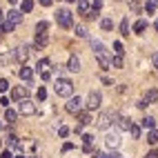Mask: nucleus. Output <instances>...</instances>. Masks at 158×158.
I'll return each instance as SVG.
<instances>
[{
	"instance_id": "nucleus-23",
	"label": "nucleus",
	"mask_w": 158,
	"mask_h": 158,
	"mask_svg": "<svg viewBox=\"0 0 158 158\" xmlns=\"http://www.w3.org/2000/svg\"><path fill=\"white\" fill-rule=\"evenodd\" d=\"M111 27H114L111 18H102V20H100V29H102V31H109Z\"/></svg>"
},
{
	"instance_id": "nucleus-44",
	"label": "nucleus",
	"mask_w": 158,
	"mask_h": 158,
	"mask_svg": "<svg viewBox=\"0 0 158 158\" xmlns=\"http://www.w3.org/2000/svg\"><path fill=\"white\" fill-rule=\"evenodd\" d=\"M0 158H14V156H11V152L5 149V152H0Z\"/></svg>"
},
{
	"instance_id": "nucleus-32",
	"label": "nucleus",
	"mask_w": 158,
	"mask_h": 158,
	"mask_svg": "<svg viewBox=\"0 0 158 158\" xmlns=\"http://www.w3.org/2000/svg\"><path fill=\"white\" fill-rule=\"evenodd\" d=\"M14 29H16V27H14L11 23H7V20H5L2 25H0V31H5V34H9V31H14Z\"/></svg>"
},
{
	"instance_id": "nucleus-48",
	"label": "nucleus",
	"mask_w": 158,
	"mask_h": 158,
	"mask_svg": "<svg viewBox=\"0 0 158 158\" xmlns=\"http://www.w3.org/2000/svg\"><path fill=\"white\" fill-rule=\"evenodd\" d=\"M51 2H54V0H40V5H43V7H51Z\"/></svg>"
},
{
	"instance_id": "nucleus-28",
	"label": "nucleus",
	"mask_w": 158,
	"mask_h": 158,
	"mask_svg": "<svg viewBox=\"0 0 158 158\" xmlns=\"http://www.w3.org/2000/svg\"><path fill=\"white\" fill-rule=\"evenodd\" d=\"M123 62H125V60H123V56H114V58H111V67L123 69Z\"/></svg>"
},
{
	"instance_id": "nucleus-52",
	"label": "nucleus",
	"mask_w": 158,
	"mask_h": 158,
	"mask_svg": "<svg viewBox=\"0 0 158 158\" xmlns=\"http://www.w3.org/2000/svg\"><path fill=\"white\" fill-rule=\"evenodd\" d=\"M14 158H25V156H14Z\"/></svg>"
},
{
	"instance_id": "nucleus-33",
	"label": "nucleus",
	"mask_w": 158,
	"mask_h": 158,
	"mask_svg": "<svg viewBox=\"0 0 158 158\" xmlns=\"http://www.w3.org/2000/svg\"><path fill=\"white\" fill-rule=\"evenodd\" d=\"M76 36H78V38H87V29L82 27V25H78V27H76Z\"/></svg>"
},
{
	"instance_id": "nucleus-30",
	"label": "nucleus",
	"mask_w": 158,
	"mask_h": 158,
	"mask_svg": "<svg viewBox=\"0 0 158 158\" xmlns=\"http://www.w3.org/2000/svg\"><path fill=\"white\" fill-rule=\"evenodd\" d=\"M156 7H158L156 0H149V2H147V7H145V11H147V14H154V11H156Z\"/></svg>"
},
{
	"instance_id": "nucleus-14",
	"label": "nucleus",
	"mask_w": 158,
	"mask_h": 158,
	"mask_svg": "<svg viewBox=\"0 0 158 158\" xmlns=\"http://www.w3.org/2000/svg\"><path fill=\"white\" fill-rule=\"evenodd\" d=\"M147 105H152V102H158V89H149L145 94V98H143Z\"/></svg>"
},
{
	"instance_id": "nucleus-46",
	"label": "nucleus",
	"mask_w": 158,
	"mask_h": 158,
	"mask_svg": "<svg viewBox=\"0 0 158 158\" xmlns=\"http://www.w3.org/2000/svg\"><path fill=\"white\" fill-rule=\"evenodd\" d=\"M102 7V0H94V7L91 9H100Z\"/></svg>"
},
{
	"instance_id": "nucleus-51",
	"label": "nucleus",
	"mask_w": 158,
	"mask_h": 158,
	"mask_svg": "<svg viewBox=\"0 0 158 158\" xmlns=\"http://www.w3.org/2000/svg\"><path fill=\"white\" fill-rule=\"evenodd\" d=\"M156 31H158V20H156Z\"/></svg>"
},
{
	"instance_id": "nucleus-9",
	"label": "nucleus",
	"mask_w": 158,
	"mask_h": 158,
	"mask_svg": "<svg viewBox=\"0 0 158 158\" xmlns=\"http://www.w3.org/2000/svg\"><path fill=\"white\" fill-rule=\"evenodd\" d=\"M29 49H31L29 45H20V47H16V49H14V58H16L18 62H25L27 56H29Z\"/></svg>"
},
{
	"instance_id": "nucleus-20",
	"label": "nucleus",
	"mask_w": 158,
	"mask_h": 158,
	"mask_svg": "<svg viewBox=\"0 0 158 158\" xmlns=\"http://www.w3.org/2000/svg\"><path fill=\"white\" fill-rule=\"evenodd\" d=\"M78 14H82V16H87V14H89V5H87V0H78Z\"/></svg>"
},
{
	"instance_id": "nucleus-1",
	"label": "nucleus",
	"mask_w": 158,
	"mask_h": 158,
	"mask_svg": "<svg viewBox=\"0 0 158 158\" xmlns=\"http://www.w3.org/2000/svg\"><path fill=\"white\" fill-rule=\"evenodd\" d=\"M91 49H94V54H96V58H98V65H100V69H111V56H109V51H107V47H105L100 40H91Z\"/></svg>"
},
{
	"instance_id": "nucleus-35",
	"label": "nucleus",
	"mask_w": 158,
	"mask_h": 158,
	"mask_svg": "<svg viewBox=\"0 0 158 158\" xmlns=\"http://www.w3.org/2000/svg\"><path fill=\"white\" fill-rule=\"evenodd\" d=\"M36 96H38V100H45V98H47V91H45V87H40Z\"/></svg>"
},
{
	"instance_id": "nucleus-38",
	"label": "nucleus",
	"mask_w": 158,
	"mask_h": 158,
	"mask_svg": "<svg viewBox=\"0 0 158 158\" xmlns=\"http://www.w3.org/2000/svg\"><path fill=\"white\" fill-rule=\"evenodd\" d=\"M9 102H11V100H9L7 96H2V98H0V105H2V109H7V107H9Z\"/></svg>"
},
{
	"instance_id": "nucleus-40",
	"label": "nucleus",
	"mask_w": 158,
	"mask_h": 158,
	"mask_svg": "<svg viewBox=\"0 0 158 158\" xmlns=\"http://www.w3.org/2000/svg\"><path fill=\"white\" fill-rule=\"evenodd\" d=\"M145 158H158V152H156V149H152V152H147V154H145Z\"/></svg>"
},
{
	"instance_id": "nucleus-17",
	"label": "nucleus",
	"mask_w": 158,
	"mask_h": 158,
	"mask_svg": "<svg viewBox=\"0 0 158 158\" xmlns=\"http://www.w3.org/2000/svg\"><path fill=\"white\" fill-rule=\"evenodd\" d=\"M5 120H7L9 125H14V123L18 120V111H14V109L7 107V109H5Z\"/></svg>"
},
{
	"instance_id": "nucleus-8",
	"label": "nucleus",
	"mask_w": 158,
	"mask_h": 158,
	"mask_svg": "<svg viewBox=\"0 0 158 158\" xmlns=\"http://www.w3.org/2000/svg\"><path fill=\"white\" fill-rule=\"evenodd\" d=\"M65 107H67V111H69V114H80V111H82V100H80L78 96H71V98H69V102L65 105Z\"/></svg>"
},
{
	"instance_id": "nucleus-7",
	"label": "nucleus",
	"mask_w": 158,
	"mask_h": 158,
	"mask_svg": "<svg viewBox=\"0 0 158 158\" xmlns=\"http://www.w3.org/2000/svg\"><path fill=\"white\" fill-rule=\"evenodd\" d=\"M5 20H7V23H11L14 27H18L20 23H23V11H18V9H9V11L5 14Z\"/></svg>"
},
{
	"instance_id": "nucleus-15",
	"label": "nucleus",
	"mask_w": 158,
	"mask_h": 158,
	"mask_svg": "<svg viewBox=\"0 0 158 158\" xmlns=\"http://www.w3.org/2000/svg\"><path fill=\"white\" fill-rule=\"evenodd\" d=\"M145 29H147V20L145 18H140V20L134 23V34H145Z\"/></svg>"
},
{
	"instance_id": "nucleus-34",
	"label": "nucleus",
	"mask_w": 158,
	"mask_h": 158,
	"mask_svg": "<svg viewBox=\"0 0 158 158\" xmlns=\"http://www.w3.org/2000/svg\"><path fill=\"white\" fill-rule=\"evenodd\" d=\"M87 18H94V20H98V18H100V9H89Z\"/></svg>"
},
{
	"instance_id": "nucleus-53",
	"label": "nucleus",
	"mask_w": 158,
	"mask_h": 158,
	"mask_svg": "<svg viewBox=\"0 0 158 158\" xmlns=\"http://www.w3.org/2000/svg\"><path fill=\"white\" fill-rule=\"evenodd\" d=\"M67 2H76V0H67Z\"/></svg>"
},
{
	"instance_id": "nucleus-43",
	"label": "nucleus",
	"mask_w": 158,
	"mask_h": 158,
	"mask_svg": "<svg viewBox=\"0 0 158 158\" xmlns=\"http://www.w3.org/2000/svg\"><path fill=\"white\" fill-rule=\"evenodd\" d=\"M71 149H73L71 143H65V145H62V152H71Z\"/></svg>"
},
{
	"instance_id": "nucleus-13",
	"label": "nucleus",
	"mask_w": 158,
	"mask_h": 158,
	"mask_svg": "<svg viewBox=\"0 0 158 158\" xmlns=\"http://www.w3.org/2000/svg\"><path fill=\"white\" fill-rule=\"evenodd\" d=\"M27 94H29V91H27V87H16L11 96H14V100L18 102V100H23V98H27Z\"/></svg>"
},
{
	"instance_id": "nucleus-10",
	"label": "nucleus",
	"mask_w": 158,
	"mask_h": 158,
	"mask_svg": "<svg viewBox=\"0 0 158 158\" xmlns=\"http://www.w3.org/2000/svg\"><path fill=\"white\" fill-rule=\"evenodd\" d=\"M18 78H20V80H25V82H29L31 78H34V69H31V67H25V65H23V67L18 69Z\"/></svg>"
},
{
	"instance_id": "nucleus-12",
	"label": "nucleus",
	"mask_w": 158,
	"mask_h": 158,
	"mask_svg": "<svg viewBox=\"0 0 158 158\" xmlns=\"http://www.w3.org/2000/svg\"><path fill=\"white\" fill-rule=\"evenodd\" d=\"M116 127H118L120 131H129V127H131V120L127 118V116H118V118H116Z\"/></svg>"
},
{
	"instance_id": "nucleus-54",
	"label": "nucleus",
	"mask_w": 158,
	"mask_h": 158,
	"mask_svg": "<svg viewBox=\"0 0 158 158\" xmlns=\"http://www.w3.org/2000/svg\"><path fill=\"white\" fill-rule=\"evenodd\" d=\"M31 158H38V156H31Z\"/></svg>"
},
{
	"instance_id": "nucleus-31",
	"label": "nucleus",
	"mask_w": 158,
	"mask_h": 158,
	"mask_svg": "<svg viewBox=\"0 0 158 158\" xmlns=\"http://www.w3.org/2000/svg\"><path fill=\"white\" fill-rule=\"evenodd\" d=\"M47 65H49V60H47V58L38 60V65H36V71H45V69H47Z\"/></svg>"
},
{
	"instance_id": "nucleus-42",
	"label": "nucleus",
	"mask_w": 158,
	"mask_h": 158,
	"mask_svg": "<svg viewBox=\"0 0 158 158\" xmlns=\"http://www.w3.org/2000/svg\"><path fill=\"white\" fill-rule=\"evenodd\" d=\"M58 134H60V136H62V138H65V136H67V134H69V127H60V129H58Z\"/></svg>"
},
{
	"instance_id": "nucleus-25",
	"label": "nucleus",
	"mask_w": 158,
	"mask_h": 158,
	"mask_svg": "<svg viewBox=\"0 0 158 158\" xmlns=\"http://www.w3.org/2000/svg\"><path fill=\"white\" fill-rule=\"evenodd\" d=\"M120 34L123 36H129V20L127 18H123V23H120Z\"/></svg>"
},
{
	"instance_id": "nucleus-4",
	"label": "nucleus",
	"mask_w": 158,
	"mask_h": 158,
	"mask_svg": "<svg viewBox=\"0 0 158 158\" xmlns=\"http://www.w3.org/2000/svg\"><path fill=\"white\" fill-rule=\"evenodd\" d=\"M18 114H23V116H31V114H36V105H34V100H29V98L18 100Z\"/></svg>"
},
{
	"instance_id": "nucleus-24",
	"label": "nucleus",
	"mask_w": 158,
	"mask_h": 158,
	"mask_svg": "<svg viewBox=\"0 0 158 158\" xmlns=\"http://www.w3.org/2000/svg\"><path fill=\"white\" fill-rule=\"evenodd\" d=\"M31 9H34V0H23V7H20V11H25V14H29Z\"/></svg>"
},
{
	"instance_id": "nucleus-55",
	"label": "nucleus",
	"mask_w": 158,
	"mask_h": 158,
	"mask_svg": "<svg viewBox=\"0 0 158 158\" xmlns=\"http://www.w3.org/2000/svg\"><path fill=\"white\" fill-rule=\"evenodd\" d=\"M0 127H2V125H0Z\"/></svg>"
},
{
	"instance_id": "nucleus-26",
	"label": "nucleus",
	"mask_w": 158,
	"mask_h": 158,
	"mask_svg": "<svg viewBox=\"0 0 158 158\" xmlns=\"http://www.w3.org/2000/svg\"><path fill=\"white\" fill-rule=\"evenodd\" d=\"M147 140H149L152 145L158 143V129H149V134H147Z\"/></svg>"
},
{
	"instance_id": "nucleus-21",
	"label": "nucleus",
	"mask_w": 158,
	"mask_h": 158,
	"mask_svg": "<svg viewBox=\"0 0 158 158\" xmlns=\"http://www.w3.org/2000/svg\"><path fill=\"white\" fill-rule=\"evenodd\" d=\"M47 20H40V23H36V34H47Z\"/></svg>"
},
{
	"instance_id": "nucleus-11",
	"label": "nucleus",
	"mask_w": 158,
	"mask_h": 158,
	"mask_svg": "<svg viewBox=\"0 0 158 158\" xmlns=\"http://www.w3.org/2000/svg\"><path fill=\"white\" fill-rule=\"evenodd\" d=\"M105 143H107V147H111V149H116V147L120 145V136L116 134V131H109V134H107V138H105Z\"/></svg>"
},
{
	"instance_id": "nucleus-2",
	"label": "nucleus",
	"mask_w": 158,
	"mask_h": 158,
	"mask_svg": "<svg viewBox=\"0 0 158 158\" xmlns=\"http://www.w3.org/2000/svg\"><path fill=\"white\" fill-rule=\"evenodd\" d=\"M54 89H56V94H58L60 98H71L73 96V82L67 80V78H58L56 85H54Z\"/></svg>"
},
{
	"instance_id": "nucleus-41",
	"label": "nucleus",
	"mask_w": 158,
	"mask_h": 158,
	"mask_svg": "<svg viewBox=\"0 0 158 158\" xmlns=\"http://www.w3.org/2000/svg\"><path fill=\"white\" fill-rule=\"evenodd\" d=\"M40 76H43V80H49V78H51V71L45 69V71H40Z\"/></svg>"
},
{
	"instance_id": "nucleus-49",
	"label": "nucleus",
	"mask_w": 158,
	"mask_h": 158,
	"mask_svg": "<svg viewBox=\"0 0 158 158\" xmlns=\"http://www.w3.org/2000/svg\"><path fill=\"white\" fill-rule=\"evenodd\" d=\"M5 23V14H2V9H0V25Z\"/></svg>"
},
{
	"instance_id": "nucleus-37",
	"label": "nucleus",
	"mask_w": 158,
	"mask_h": 158,
	"mask_svg": "<svg viewBox=\"0 0 158 158\" xmlns=\"http://www.w3.org/2000/svg\"><path fill=\"white\" fill-rule=\"evenodd\" d=\"M82 140H85V145H91L94 143V136L91 134H85V136H82Z\"/></svg>"
},
{
	"instance_id": "nucleus-39",
	"label": "nucleus",
	"mask_w": 158,
	"mask_h": 158,
	"mask_svg": "<svg viewBox=\"0 0 158 158\" xmlns=\"http://www.w3.org/2000/svg\"><path fill=\"white\" fill-rule=\"evenodd\" d=\"M152 65L158 69V51H156V54H152Z\"/></svg>"
},
{
	"instance_id": "nucleus-19",
	"label": "nucleus",
	"mask_w": 158,
	"mask_h": 158,
	"mask_svg": "<svg viewBox=\"0 0 158 158\" xmlns=\"http://www.w3.org/2000/svg\"><path fill=\"white\" fill-rule=\"evenodd\" d=\"M47 43H49L47 34H36V47H40V49H43V47H45Z\"/></svg>"
},
{
	"instance_id": "nucleus-29",
	"label": "nucleus",
	"mask_w": 158,
	"mask_h": 158,
	"mask_svg": "<svg viewBox=\"0 0 158 158\" xmlns=\"http://www.w3.org/2000/svg\"><path fill=\"white\" fill-rule=\"evenodd\" d=\"M114 51H116V56H123L125 54V47H123L120 40H116V43H114Z\"/></svg>"
},
{
	"instance_id": "nucleus-18",
	"label": "nucleus",
	"mask_w": 158,
	"mask_h": 158,
	"mask_svg": "<svg viewBox=\"0 0 158 158\" xmlns=\"http://www.w3.org/2000/svg\"><path fill=\"white\" fill-rule=\"evenodd\" d=\"M140 127H145V129H154V127H156V118H152V116H145V118L140 120Z\"/></svg>"
},
{
	"instance_id": "nucleus-5",
	"label": "nucleus",
	"mask_w": 158,
	"mask_h": 158,
	"mask_svg": "<svg viewBox=\"0 0 158 158\" xmlns=\"http://www.w3.org/2000/svg\"><path fill=\"white\" fill-rule=\"evenodd\" d=\"M116 118H118V114H116V111H105L100 116V120H98V129H107L109 123H116Z\"/></svg>"
},
{
	"instance_id": "nucleus-6",
	"label": "nucleus",
	"mask_w": 158,
	"mask_h": 158,
	"mask_svg": "<svg viewBox=\"0 0 158 158\" xmlns=\"http://www.w3.org/2000/svg\"><path fill=\"white\" fill-rule=\"evenodd\" d=\"M100 100H102V98H100V91H89V96H87V102H85V105H87L89 111H94V109L100 107Z\"/></svg>"
},
{
	"instance_id": "nucleus-22",
	"label": "nucleus",
	"mask_w": 158,
	"mask_h": 158,
	"mask_svg": "<svg viewBox=\"0 0 158 158\" xmlns=\"http://www.w3.org/2000/svg\"><path fill=\"white\" fill-rule=\"evenodd\" d=\"M78 120H80V125H89V123H91V116H89L87 111H80V114H78Z\"/></svg>"
},
{
	"instance_id": "nucleus-27",
	"label": "nucleus",
	"mask_w": 158,
	"mask_h": 158,
	"mask_svg": "<svg viewBox=\"0 0 158 158\" xmlns=\"http://www.w3.org/2000/svg\"><path fill=\"white\" fill-rule=\"evenodd\" d=\"M129 134H131V138H140V125H134V123H131Z\"/></svg>"
},
{
	"instance_id": "nucleus-3",
	"label": "nucleus",
	"mask_w": 158,
	"mask_h": 158,
	"mask_svg": "<svg viewBox=\"0 0 158 158\" xmlns=\"http://www.w3.org/2000/svg\"><path fill=\"white\" fill-rule=\"evenodd\" d=\"M56 23H58L60 27L69 29V27L73 25V16H71V11H69V9H58V11H56Z\"/></svg>"
},
{
	"instance_id": "nucleus-47",
	"label": "nucleus",
	"mask_w": 158,
	"mask_h": 158,
	"mask_svg": "<svg viewBox=\"0 0 158 158\" xmlns=\"http://www.w3.org/2000/svg\"><path fill=\"white\" fill-rule=\"evenodd\" d=\"M94 158H107V154H105V152H96V154H94Z\"/></svg>"
},
{
	"instance_id": "nucleus-36",
	"label": "nucleus",
	"mask_w": 158,
	"mask_h": 158,
	"mask_svg": "<svg viewBox=\"0 0 158 158\" xmlns=\"http://www.w3.org/2000/svg\"><path fill=\"white\" fill-rule=\"evenodd\" d=\"M7 89H9V80H5V78H2V80H0V91L5 94Z\"/></svg>"
},
{
	"instance_id": "nucleus-16",
	"label": "nucleus",
	"mask_w": 158,
	"mask_h": 158,
	"mask_svg": "<svg viewBox=\"0 0 158 158\" xmlns=\"http://www.w3.org/2000/svg\"><path fill=\"white\" fill-rule=\"evenodd\" d=\"M67 69H69V71H78V69H80V58H78V56H71L69 62H67Z\"/></svg>"
},
{
	"instance_id": "nucleus-45",
	"label": "nucleus",
	"mask_w": 158,
	"mask_h": 158,
	"mask_svg": "<svg viewBox=\"0 0 158 158\" xmlns=\"http://www.w3.org/2000/svg\"><path fill=\"white\" fill-rule=\"evenodd\" d=\"M107 158H123V154H118V152H111V154H107Z\"/></svg>"
},
{
	"instance_id": "nucleus-50",
	"label": "nucleus",
	"mask_w": 158,
	"mask_h": 158,
	"mask_svg": "<svg viewBox=\"0 0 158 158\" xmlns=\"http://www.w3.org/2000/svg\"><path fill=\"white\" fill-rule=\"evenodd\" d=\"M9 2H11V5H16V2H18V0H9Z\"/></svg>"
}]
</instances>
